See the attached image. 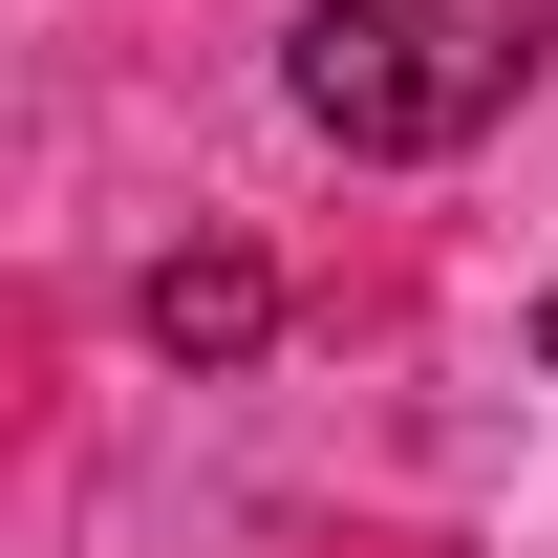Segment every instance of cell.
Segmentation results:
<instances>
[{
  "mask_svg": "<svg viewBox=\"0 0 558 558\" xmlns=\"http://www.w3.org/2000/svg\"><path fill=\"white\" fill-rule=\"evenodd\" d=\"M537 0H301V44H279V86H301V130L365 150V172H429V150H473L515 86H537Z\"/></svg>",
  "mask_w": 558,
  "mask_h": 558,
  "instance_id": "obj_1",
  "label": "cell"
},
{
  "mask_svg": "<svg viewBox=\"0 0 558 558\" xmlns=\"http://www.w3.org/2000/svg\"><path fill=\"white\" fill-rule=\"evenodd\" d=\"M150 344H172V365H258V344H279V258H258V236L150 258Z\"/></svg>",
  "mask_w": 558,
  "mask_h": 558,
  "instance_id": "obj_2",
  "label": "cell"
},
{
  "mask_svg": "<svg viewBox=\"0 0 558 558\" xmlns=\"http://www.w3.org/2000/svg\"><path fill=\"white\" fill-rule=\"evenodd\" d=\"M537 365H558V301H537Z\"/></svg>",
  "mask_w": 558,
  "mask_h": 558,
  "instance_id": "obj_3",
  "label": "cell"
}]
</instances>
